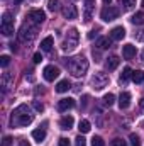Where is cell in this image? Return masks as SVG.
I'll return each instance as SVG.
<instances>
[{"mask_svg": "<svg viewBox=\"0 0 144 146\" xmlns=\"http://www.w3.org/2000/svg\"><path fill=\"white\" fill-rule=\"evenodd\" d=\"M32 119H34V114L31 112V109L26 104L15 107V109L12 110V114H10V124H12V127H26V126H29L32 122Z\"/></svg>", "mask_w": 144, "mask_h": 146, "instance_id": "obj_1", "label": "cell"}, {"mask_svg": "<svg viewBox=\"0 0 144 146\" xmlns=\"http://www.w3.org/2000/svg\"><path fill=\"white\" fill-rule=\"evenodd\" d=\"M66 66H68V70H70V73L73 76L80 78V76H83L85 73L88 72V60L80 54V56L71 58L70 61H66Z\"/></svg>", "mask_w": 144, "mask_h": 146, "instance_id": "obj_2", "label": "cell"}, {"mask_svg": "<svg viewBox=\"0 0 144 146\" xmlns=\"http://www.w3.org/2000/svg\"><path fill=\"white\" fill-rule=\"evenodd\" d=\"M78 39H80V34H78V31L71 27L68 33H66V36H65V41H63V44H61V49L65 51V53H71L73 49L78 46Z\"/></svg>", "mask_w": 144, "mask_h": 146, "instance_id": "obj_3", "label": "cell"}, {"mask_svg": "<svg viewBox=\"0 0 144 146\" xmlns=\"http://www.w3.org/2000/svg\"><path fill=\"white\" fill-rule=\"evenodd\" d=\"M36 36H37V24L31 22V21L24 22L20 31H19V39L20 41H32Z\"/></svg>", "mask_w": 144, "mask_h": 146, "instance_id": "obj_4", "label": "cell"}, {"mask_svg": "<svg viewBox=\"0 0 144 146\" xmlns=\"http://www.w3.org/2000/svg\"><path fill=\"white\" fill-rule=\"evenodd\" d=\"M108 82H110V78H108L107 73H104V72H97L93 76H92V87H93L95 90L105 88V87L108 85Z\"/></svg>", "mask_w": 144, "mask_h": 146, "instance_id": "obj_5", "label": "cell"}, {"mask_svg": "<svg viewBox=\"0 0 144 146\" xmlns=\"http://www.w3.org/2000/svg\"><path fill=\"white\" fill-rule=\"evenodd\" d=\"M2 34L3 36H12L14 34V19L10 12H5L2 15Z\"/></svg>", "mask_w": 144, "mask_h": 146, "instance_id": "obj_6", "label": "cell"}, {"mask_svg": "<svg viewBox=\"0 0 144 146\" xmlns=\"http://www.w3.org/2000/svg\"><path fill=\"white\" fill-rule=\"evenodd\" d=\"M119 14H120V10L117 9V7H104L102 9V12H100V19L104 21V22H110V21H115L117 17H119Z\"/></svg>", "mask_w": 144, "mask_h": 146, "instance_id": "obj_7", "label": "cell"}, {"mask_svg": "<svg viewBox=\"0 0 144 146\" xmlns=\"http://www.w3.org/2000/svg\"><path fill=\"white\" fill-rule=\"evenodd\" d=\"M27 21H31V22H34V24H42L44 21H46V14L41 10V9H32V10H29V14H27Z\"/></svg>", "mask_w": 144, "mask_h": 146, "instance_id": "obj_8", "label": "cell"}, {"mask_svg": "<svg viewBox=\"0 0 144 146\" xmlns=\"http://www.w3.org/2000/svg\"><path fill=\"white\" fill-rule=\"evenodd\" d=\"M42 76L46 82H54L58 76H59V68L54 66V65H48L44 70H42Z\"/></svg>", "mask_w": 144, "mask_h": 146, "instance_id": "obj_9", "label": "cell"}, {"mask_svg": "<svg viewBox=\"0 0 144 146\" xmlns=\"http://www.w3.org/2000/svg\"><path fill=\"white\" fill-rule=\"evenodd\" d=\"M63 15H65V19L73 21V19L78 17V10H76V7H75L73 3H68V5L63 7Z\"/></svg>", "mask_w": 144, "mask_h": 146, "instance_id": "obj_10", "label": "cell"}, {"mask_svg": "<svg viewBox=\"0 0 144 146\" xmlns=\"http://www.w3.org/2000/svg\"><path fill=\"white\" fill-rule=\"evenodd\" d=\"M124 37H126V29L122 26H117L110 31V39H114V41H122Z\"/></svg>", "mask_w": 144, "mask_h": 146, "instance_id": "obj_11", "label": "cell"}, {"mask_svg": "<svg viewBox=\"0 0 144 146\" xmlns=\"http://www.w3.org/2000/svg\"><path fill=\"white\" fill-rule=\"evenodd\" d=\"M73 107H75V100L70 99V97H68V99H61V100L58 102V110H59V112H66L68 109H73Z\"/></svg>", "mask_w": 144, "mask_h": 146, "instance_id": "obj_12", "label": "cell"}, {"mask_svg": "<svg viewBox=\"0 0 144 146\" xmlns=\"http://www.w3.org/2000/svg\"><path fill=\"white\" fill-rule=\"evenodd\" d=\"M73 124H75L73 115H63V117L59 119V127L65 129V131H70V129L73 127Z\"/></svg>", "mask_w": 144, "mask_h": 146, "instance_id": "obj_13", "label": "cell"}, {"mask_svg": "<svg viewBox=\"0 0 144 146\" xmlns=\"http://www.w3.org/2000/svg\"><path fill=\"white\" fill-rule=\"evenodd\" d=\"M136 53H137V49H136V46H132V44H126V46L122 48V56H124L126 60H132V58L136 56Z\"/></svg>", "mask_w": 144, "mask_h": 146, "instance_id": "obj_14", "label": "cell"}, {"mask_svg": "<svg viewBox=\"0 0 144 146\" xmlns=\"http://www.w3.org/2000/svg\"><path fill=\"white\" fill-rule=\"evenodd\" d=\"M129 106H131V94L129 92H122L119 95V107L124 110V109H127Z\"/></svg>", "mask_w": 144, "mask_h": 146, "instance_id": "obj_15", "label": "cell"}, {"mask_svg": "<svg viewBox=\"0 0 144 146\" xmlns=\"http://www.w3.org/2000/svg\"><path fill=\"white\" fill-rule=\"evenodd\" d=\"M119 63H120L119 56H108L107 61H105V68H107L108 72H114V70L119 66Z\"/></svg>", "mask_w": 144, "mask_h": 146, "instance_id": "obj_16", "label": "cell"}, {"mask_svg": "<svg viewBox=\"0 0 144 146\" xmlns=\"http://www.w3.org/2000/svg\"><path fill=\"white\" fill-rule=\"evenodd\" d=\"M71 88V82L70 80H61V82H58V85H56V92L58 94H65V92H68Z\"/></svg>", "mask_w": 144, "mask_h": 146, "instance_id": "obj_17", "label": "cell"}, {"mask_svg": "<svg viewBox=\"0 0 144 146\" xmlns=\"http://www.w3.org/2000/svg\"><path fill=\"white\" fill-rule=\"evenodd\" d=\"M53 44H54V39H53V36H48V37H44L42 41H41V49L42 51H51V48H53Z\"/></svg>", "mask_w": 144, "mask_h": 146, "instance_id": "obj_18", "label": "cell"}, {"mask_svg": "<svg viewBox=\"0 0 144 146\" xmlns=\"http://www.w3.org/2000/svg\"><path fill=\"white\" fill-rule=\"evenodd\" d=\"M31 136H32V139H34V141L42 143V141L46 139V131H44V129H34V131L31 133Z\"/></svg>", "mask_w": 144, "mask_h": 146, "instance_id": "obj_19", "label": "cell"}, {"mask_svg": "<svg viewBox=\"0 0 144 146\" xmlns=\"http://www.w3.org/2000/svg\"><path fill=\"white\" fill-rule=\"evenodd\" d=\"M95 46L98 48V49H107L112 46V42H110V39L108 37H98L97 39V42H95Z\"/></svg>", "mask_w": 144, "mask_h": 146, "instance_id": "obj_20", "label": "cell"}, {"mask_svg": "<svg viewBox=\"0 0 144 146\" xmlns=\"http://www.w3.org/2000/svg\"><path fill=\"white\" fill-rule=\"evenodd\" d=\"M78 129H80V133H81V134H87V133H90V129H92V126H90V121H87V119H81V121H80V124H78Z\"/></svg>", "mask_w": 144, "mask_h": 146, "instance_id": "obj_21", "label": "cell"}, {"mask_svg": "<svg viewBox=\"0 0 144 146\" xmlns=\"http://www.w3.org/2000/svg\"><path fill=\"white\" fill-rule=\"evenodd\" d=\"M131 22L134 26H143L144 24V12H136L132 17H131Z\"/></svg>", "mask_w": 144, "mask_h": 146, "instance_id": "obj_22", "label": "cell"}, {"mask_svg": "<svg viewBox=\"0 0 144 146\" xmlns=\"http://www.w3.org/2000/svg\"><path fill=\"white\" fill-rule=\"evenodd\" d=\"M129 78H132V70L129 68V66H126L122 73H120V83H127V80Z\"/></svg>", "mask_w": 144, "mask_h": 146, "instance_id": "obj_23", "label": "cell"}, {"mask_svg": "<svg viewBox=\"0 0 144 146\" xmlns=\"http://www.w3.org/2000/svg\"><path fill=\"white\" fill-rule=\"evenodd\" d=\"M14 80V75L12 73H3V76H2V87H3V90H7L9 88V85H10V82Z\"/></svg>", "mask_w": 144, "mask_h": 146, "instance_id": "obj_24", "label": "cell"}, {"mask_svg": "<svg viewBox=\"0 0 144 146\" xmlns=\"http://www.w3.org/2000/svg\"><path fill=\"white\" fill-rule=\"evenodd\" d=\"M132 82H134V83H143L144 82V72L143 70L132 72Z\"/></svg>", "mask_w": 144, "mask_h": 146, "instance_id": "obj_25", "label": "cell"}, {"mask_svg": "<svg viewBox=\"0 0 144 146\" xmlns=\"http://www.w3.org/2000/svg\"><path fill=\"white\" fill-rule=\"evenodd\" d=\"M102 100H104V106H107V107H112V106L115 104V95H114V94H105Z\"/></svg>", "mask_w": 144, "mask_h": 146, "instance_id": "obj_26", "label": "cell"}, {"mask_svg": "<svg viewBox=\"0 0 144 146\" xmlns=\"http://www.w3.org/2000/svg\"><path fill=\"white\" fill-rule=\"evenodd\" d=\"M120 5L124 7V10H131V9H134L136 0H120Z\"/></svg>", "mask_w": 144, "mask_h": 146, "instance_id": "obj_27", "label": "cell"}, {"mask_svg": "<svg viewBox=\"0 0 144 146\" xmlns=\"http://www.w3.org/2000/svg\"><path fill=\"white\" fill-rule=\"evenodd\" d=\"M48 9L51 12H56L59 9V0H48Z\"/></svg>", "mask_w": 144, "mask_h": 146, "instance_id": "obj_28", "label": "cell"}, {"mask_svg": "<svg viewBox=\"0 0 144 146\" xmlns=\"http://www.w3.org/2000/svg\"><path fill=\"white\" fill-rule=\"evenodd\" d=\"M129 141H131V146H141V138L137 134H134V133L129 136Z\"/></svg>", "mask_w": 144, "mask_h": 146, "instance_id": "obj_29", "label": "cell"}, {"mask_svg": "<svg viewBox=\"0 0 144 146\" xmlns=\"http://www.w3.org/2000/svg\"><path fill=\"white\" fill-rule=\"evenodd\" d=\"M0 65H2L3 68H7V66L10 65V56H9V54H2V56H0Z\"/></svg>", "mask_w": 144, "mask_h": 146, "instance_id": "obj_30", "label": "cell"}, {"mask_svg": "<svg viewBox=\"0 0 144 146\" xmlns=\"http://www.w3.org/2000/svg\"><path fill=\"white\" fill-rule=\"evenodd\" d=\"M110 146H127V143H126L122 138H115V139L110 141Z\"/></svg>", "mask_w": 144, "mask_h": 146, "instance_id": "obj_31", "label": "cell"}, {"mask_svg": "<svg viewBox=\"0 0 144 146\" xmlns=\"http://www.w3.org/2000/svg\"><path fill=\"white\" fill-rule=\"evenodd\" d=\"M92 146H105V143H104V139H102L100 136H93V139H92Z\"/></svg>", "mask_w": 144, "mask_h": 146, "instance_id": "obj_32", "label": "cell"}, {"mask_svg": "<svg viewBox=\"0 0 144 146\" xmlns=\"http://www.w3.org/2000/svg\"><path fill=\"white\" fill-rule=\"evenodd\" d=\"M75 146H87V141H85V138H83L81 134L75 139Z\"/></svg>", "mask_w": 144, "mask_h": 146, "instance_id": "obj_33", "label": "cell"}, {"mask_svg": "<svg viewBox=\"0 0 144 146\" xmlns=\"http://www.w3.org/2000/svg\"><path fill=\"white\" fill-rule=\"evenodd\" d=\"M32 106H34V109H36L37 112H42V110H44V106H42L39 100H34V102H32Z\"/></svg>", "mask_w": 144, "mask_h": 146, "instance_id": "obj_34", "label": "cell"}, {"mask_svg": "<svg viewBox=\"0 0 144 146\" xmlns=\"http://www.w3.org/2000/svg\"><path fill=\"white\" fill-rule=\"evenodd\" d=\"M12 141H14V139H12L10 136H5L3 141H2V146H12Z\"/></svg>", "mask_w": 144, "mask_h": 146, "instance_id": "obj_35", "label": "cell"}, {"mask_svg": "<svg viewBox=\"0 0 144 146\" xmlns=\"http://www.w3.org/2000/svg\"><path fill=\"white\" fill-rule=\"evenodd\" d=\"M58 145L59 146H70V139H66V138H59Z\"/></svg>", "mask_w": 144, "mask_h": 146, "instance_id": "obj_36", "label": "cell"}, {"mask_svg": "<svg viewBox=\"0 0 144 146\" xmlns=\"http://www.w3.org/2000/svg\"><path fill=\"white\" fill-rule=\"evenodd\" d=\"M136 39H137V41H141V42H144V29H143V31H139V33L136 34Z\"/></svg>", "mask_w": 144, "mask_h": 146, "instance_id": "obj_37", "label": "cell"}, {"mask_svg": "<svg viewBox=\"0 0 144 146\" xmlns=\"http://www.w3.org/2000/svg\"><path fill=\"white\" fill-rule=\"evenodd\" d=\"M32 60H34V63H41V61H42V56H41V53H36Z\"/></svg>", "mask_w": 144, "mask_h": 146, "instance_id": "obj_38", "label": "cell"}, {"mask_svg": "<svg viewBox=\"0 0 144 146\" xmlns=\"http://www.w3.org/2000/svg\"><path fill=\"white\" fill-rule=\"evenodd\" d=\"M95 36H97V33H95V31H92V33H88V39H93Z\"/></svg>", "mask_w": 144, "mask_h": 146, "instance_id": "obj_39", "label": "cell"}, {"mask_svg": "<svg viewBox=\"0 0 144 146\" xmlns=\"http://www.w3.org/2000/svg\"><path fill=\"white\" fill-rule=\"evenodd\" d=\"M17 146H31V145H29L27 141H20V143H19V145H17Z\"/></svg>", "mask_w": 144, "mask_h": 146, "instance_id": "obj_40", "label": "cell"}, {"mask_svg": "<svg viewBox=\"0 0 144 146\" xmlns=\"http://www.w3.org/2000/svg\"><path fill=\"white\" fill-rule=\"evenodd\" d=\"M139 104H141V109H143V112H144V99H141V102H139Z\"/></svg>", "mask_w": 144, "mask_h": 146, "instance_id": "obj_41", "label": "cell"}, {"mask_svg": "<svg viewBox=\"0 0 144 146\" xmlns=\"http://www.w3.org/2000/svg\"><path fill=\"white\" fill-rule=\"evenodd\" d=\"M20 2H22V0H14V3H20Z\"/></svg>", "mask_w": 144, "mask_h": 146, "instance_id": "obj_42", "label": "cell"}, {"mask_svg": "<svg viewBox=\"0 0 144 146\" xmlns=\"http://www.w3.org/2000/svg\"><path fill=\"white\" fill-rule=\"evenodd\" d=\"M110 2H112V0H104V3H110Z\"/></svg>", "mask_w": 144, "mask_h": 146, "instance_id": "obj_43", "label": "cell"}, {"mask_svg": "<svg viewBox=\"0 0 144 146\" xmlns=\"http://www.w3.org/2000/svg\"><path fill=\"white\" fill-rule=\"evenodd\" d=\"M141 58H143V61H144V51H143V54H141Z\"/></svg>", "mask_w": 144, "mask_h": 146, "instance_id": "obj_44", "label": "cell"}, {"mask_svg": "<svg viewBox=\"0 0 144 146\" xmlns=\"http://www.w3.org/2000/svg\"><path fill=\"white\" fill-rule=\"evenodd\" d=\"M143 7H144V0H143Z\"/></svg>", "mask_w": 144, "mask_h": 146, "instance_id": "obj_45", "label": "cell"}]
</instances>
